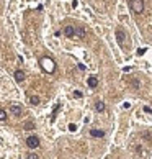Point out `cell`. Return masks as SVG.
I'll list each match as a JSON object with an SVG mask.
<instances>
[{
  "label": "cell",
  "mask_w": 152,
  "mask_h": 159,
  "mask_svg": "<svg viewBox=\"0 0 152 159\" xmlns=\"http://www.w3.org/2000/svg\"><path fill=\"white\" fill-rule=\"evenodd\" d=\"M41 67H43L46 72H49V74H52V72H54V69H56L54 61H52V59H49V57H43V59H41Z\"/></svg>",
  "instance_id": "cell-2"
},
{
  "label": "cell",
  "mask_w": 152,
  "mask_h": 159,
  "mask_svg": "<svg viewBox=\"0 0 152 159\" xmlns=\"http://www.w3.org/2000/svg\"><path fill=\"white\" fill-rule=\"evenodd\" d=\"M7 120V112L3 108H0V121H5Z\"/></svg>",
  "instance_id": "cell-13"
},
{
  "label": "cell",
  "mask_w": 152,
  "mask_h": 159,
  "mask_svg": "<svg viewBox=\"0 0 152 159\" xmlns=\"http://www.w3.org/2000/svg\"><path fill=\"white\" fill-rule=\"evenodd\" d=\"M129 8L136 15H141L142 12H144V2L142 0H129Z\"/></svg>",
  "instance_id": "cell-1"
},
{
  "label": "cell",
  "mask_w": 152,
  "mask_h": 159,
  "mask_svg": "<svg viewBox=\"0 0 152 159\" xmlns=\"http://www.w3.org/2000/svg\"><path fill=\"white\" fill-rule=\"evenodd\" d=\"M64 35H66L67 38H74V26L67 25L66 28H64Z\"/></svg>",
  "instance_id": "cell-8"
},
{
  "label": "cell",
  "mask_w": 152,
  "mask_h": 159,
  "mask_svg": "<svg viewBox=\"0 0 152 159\" xmlns=\"http://www.w3.org/2000/svg\"><path fill=\"white\" fill-rule=\"evenodd\" d=\"M26 146L31 148V149L38 148V146H39V138H38V136H30V138L26 139Z\"/></svg>",
  "instance_id": "cell-3"
},
{
  "label": "cell",
  "mask_w": 152,
  "mask_h": 159,
  "mask_svg": "<svg viewBox=\"0 0 152 159\" xmlns=\"http://www.w3.org/2000/svg\"><path fill=\"white\" fill-rule=\"evenodd\" d=\"M28 159H39V158H38V154L31 153V154H28Z\"/></svg>",
  "instance_id": "cell-15"
},
{
  "label": "cell",
  "mask_w": 152,
  "mask_h": 159,
  "mask_svg": "<svg viewBox=\"0 0 152 159\" xmlns=\"http://www.w3.org/2000/svg\"><path fill=\"white\" fill-rule=\"evenodd\" d=\"M69 130H71V131H75L77 126H75V125H69Z\"/></svg>",
  "instance_id": "cell-16"
},
{
  "label": "cell",
  "mask_w": 152,
  "mask_h": 159,
  "mask_svg": "<svg viewBox=\"0 0 152 159\" xmlns=\"http://www.w3.org/2000/svg\"><path fill=\"white\" fill-rule=\"evenodd\" d=\"M87 82H88V87L95 89L96 85H98V79H96L95 76H92V77H88V81H87Z\"/></svg>",
  "instance_id": "cell-9"
},
{
  "label": "cell",
  "mask_w": 152,
  "mask_h": 159,
  "mask_svg": "<svg viewBox=\"0 0 152 159\" xmlns=\"http://www.w3.org/2000/svg\"><path fill=\"white\" fill-rule=\"evenodd\" d=\"M90 134L93 138H103V136H105V131H103V130H90Z\"/></svg>",
  "instance_id": "cell-7"
},
{
  "label": "cell",
  "mask_w": 152,
  "mask_h": 159,
  "mask_svg": "<svg viewBox=\"0 0 152 159\" xmlns=\"http://www.w3.org/2000/svg\"><path fill=\"white\" fill-rule=\"evenodd\" d=\"M13 76H15L16 82H23V81H25V72L20 71V69H18V71H15V74H13Z\"/></svg>",
  "instance_id": "cell-5"
},
{
  "label": "cell",
  "mask_w": 152,
  "mask_h": 159,
  "mask_svg": "<svg viewBox=\"0 0 152 159\" xmlns=\"http://www.w3.org/2000/svg\"><path fill=\"white\" fill-rule=\"evenodd\" d=\"M10 112L15 115V117H20L21 115V107H18V105H12L10 107Z\"/></svg>",
  "instance_id": "cell-10"
},
{
  "label": "cell",
  "mask_w": 152,
  "mask_h": 159,
  "mask_svg": "<svg viewBox=\"0 0 152 159\" xmlns=\"http://www.w3.org/2000/svg\"><path fill=\"white\" fill-rule=\"evenodd\" d=\"M74 95H75V97H77V98H80V97H82V93H80V92H79V90H77V92H74Z\"/></svg>",
  "instance_id": "cell-17"
},
{
  "label": "cell",
  "mask_w": 152,
  "mask_h": 159,
  "mask_svg": "<svg viewBox=\"0 0 152 159\" xmlns=\"http://www.w3.org/2000/svg\"><path fill=\"white\" fill-rule=\"evenodd\" d=\"M85 38V30L82 28V26H77V28H74V38Z\"/></svg>",
  "instance_id": "cell-4"
},
{
  "label": "cell",
  "mask_w": 152,
  "mask_h": 159,
  "mask_svg": "<svg viewBox=\"0 0 152 159\" xmlns=\"http://www.w3.org/2000/svg\"><path fill=\"white\" fill-rule=\"evenodd\" d=\"M30 103H31V105H39V97L33 95V97L30 98Z\"/></svg>",
  "instance_id": "cell-12"
},
{
  "label": "cell",
  "mask_w": 152,
  "mask_h": 159,
  "mask_svg": "<svg viewBox=\"0 0 152 159\" xmlns=\"http://www.w3.org/2000/svg\"><path fill=\"white\" fill-rule=\"evenodd\" d=\"M35 128V123L33 121H26L25 123V130H33Z\"/></svg>",
  "instance_id": "cell-14"
},
{
  "label": "cell",
  "mask_w": 152,
  "mask_h": 159,
  "mask_svg": "<svg viewBox=\"0 0 152 159\" xmlns=\"http://www.w3.org/2000/svg\"><path fill=\"white\" fill-rule=\"evenodd\" d=\"M95 108H96V112H103V110H105V103L103 102H96Z\"/></svg>",
  "instance_id": "cell-11"
},
{
  "label": "cell",
  "mask_w": 152,
  "mask_h": 159,
  "mask_svg": "<svg viewBox=\"0 0 152 159\" xmlns=\"http://www.w3.org/2000/svg\"><path fill=\"white\" fill-rule=\"evenodd\" d=\"M116 38H118L119 46H123V44H124V31H123V30H116Z\"/></svg>",
  "instance_id": "cell-6"
}]
</instances>
